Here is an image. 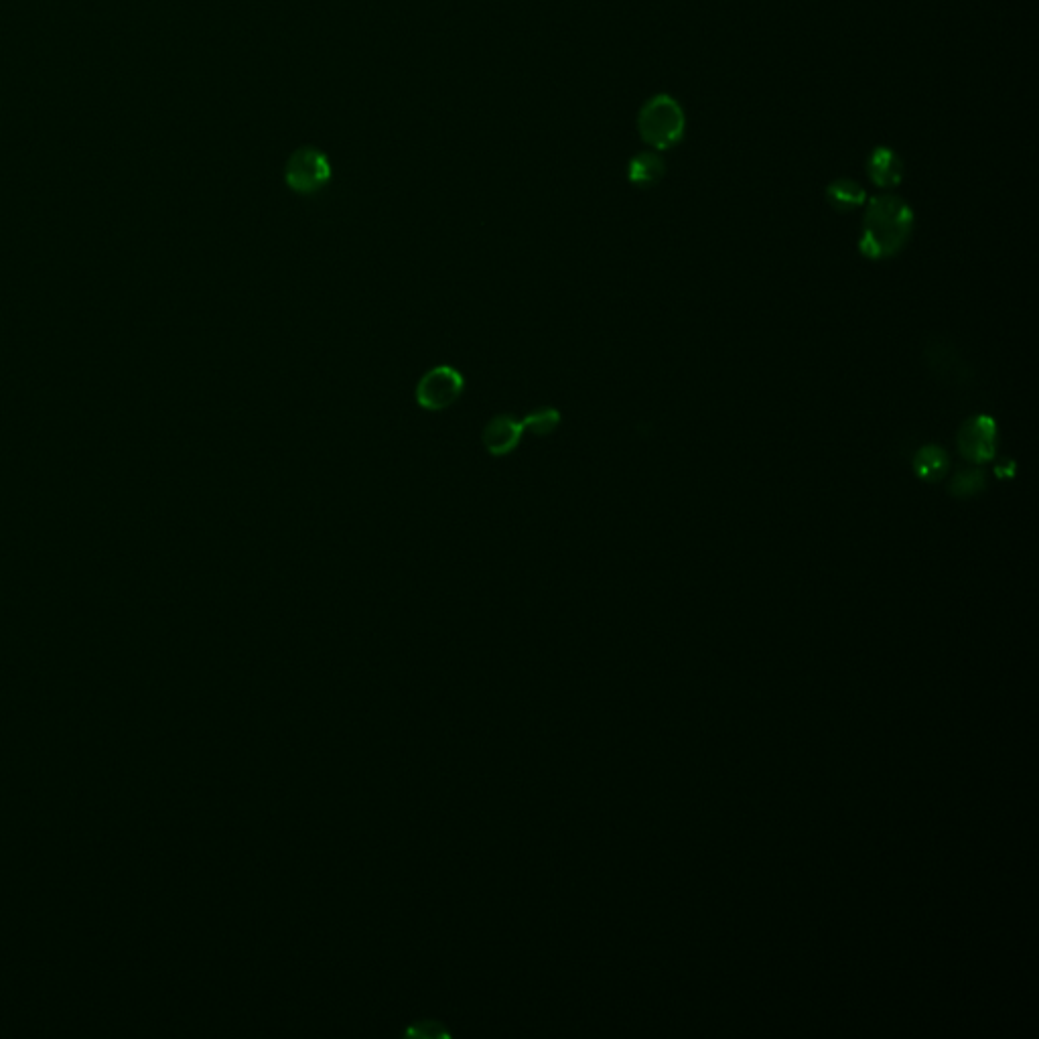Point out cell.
I'll return each instance as SVG.
<instances>
[{"label":"cell","instance_id":"cell-1","mask_svg":"<svg viewBox=\"0 0 1039 1039\" xmlns=\"http://www.w3.org/2000/svg\"><path fill=\"white\" fill-rule=\"evenodd\" d=\"M912 230V207L895 195H879L869 203L865 212L859 250L871 260L893 258L906 248Z\"/></svg>","mask_w":1039,"mask_h":1039},{"label":"cell","instance_id":"cell-2","mask_svg":"<svg viewBox=\"0 0 1039 1039\" xmlns=\"http://www.w3.org/2000/svg\"><path fill=\"white\" fill-rule=\"evenodd\" d=\"M638 128L648 145L670 149L680 141L684 132L682 108L670 96H656L642 108Z\"/></svg>","mask_w":1039,"mask_h":1039},{"label":"cell","instance_id":"cell-3","mask_svg":"<svg viewBox=\"0 0 1039 1039\" xmlns=\"http://www.w3.org/2000/svg\"><path fill=\"white\" fill-rule=\"evenodd\" d=\"M331 177L333 169L329 157L315 147L297 149L285 167V181L289 189L301 195L321 191L331 181Z\"/></svg>","mask_w":1039,"mask_h":1039},{"label":"cell","instance_id":"cell-4","mask_svg":"<svg viewBox=\"0 0 1039 1039\" xmlns=\"http://www.w3.org/2000/svg\"><path fill=\"white\" fill-rule=\"evenodd\" d=\"M956 447L964 461L973 465H985L995 461L999 449L997 423L987 414L966 419L956 435Z\"/></svg>","mask_w":1039,"mask_h":1039},{"label":"cell","instance_id":"cell-5","mask_svg":"<svg viewBox=\"0 0 1039 1039\" xmlns=\"http://www.w3.org/2000/svg\"><path fill=\"white\" fill-rule=\"evenodd\" d=\"M465 390L463 374L453 366H437L429 370L417 384V402L429 412L449 408L459 400Z\"/></svg>","mask_w":1039,"mask_h":1039},{"label":"cell","instance_id":"cell-6","mask_svg":"<svg viewBox=\"0 0 1039 1039\" xmlns=\"http://www.w3.org/2000/svg\"><path fill=\"white\" fill-rule=\"evenodd\" d=\"M924 362L932 376L946 386L962 388L973 382V372L956 350V345L944 337H930L924 345Z\"/></svg>","mask_w":1039,"mask_h":1039},{"label":"cell","instance_id":"cell-7","mask_svg":"<svg viewBox=\"0 0 1039 1039\" xmlns=\"http://www.w3.org/2000/svg\"><path fill=\"white\" fill-rule=\"evenodd\" d=\"M524 433L526 431L522 427V421L512 419L510 414H500V417H494L486 427H483L481 443L488 449L490 455L504 457L520 445Z\"/></svg>","mask_w":1039,"mask_h":1039},{"label":"cell","instance_id":"cell-8","mask_svg":"<svg viewBox=\"0 0 1039 1039\" xmlns=\"http://www.w3.org/2000/svg\"><path fill=\"white\" fill-rule=\"evenodd\" d=\"M914 471L926 483H938L946 479L950 471V455L938 445H924L914 455Z\"/></svg>","mask_w":1039,"mask_h":1039},{"label":"cell","instance_id":"cell-9","mask_svg":"<svg viewBox=\"0 0 1039 1039\" xmlns=\"http://www.w3.org/2000/svg\"><path fill=\"white\" fill-rule=\"evenodd\" d=\"M867 171H869V177H871V181L875 185L887 189V187L899 185V181H902V177H904V163L893 151L877 149L871 155V159H869Z\"/></svg>","mask_w":1039,"mask_h":1039},{"label":"cell","instance_id":"cell-10","mask_svg":"<svg viewBox=\"0 0 1039 1039\" xmlns=\"http://www.w3.org/2000/svg\"><path fill=\"white\" fill-rule=\"evenodd\" d=\"M987 490V471L979 465L960 469L948 483V492L956 500H971Z\"/></svg>","mask_w":1039,"mask_h":1039},{"label":"cell","instance_id":"cell-11","mask_svg":"<svg viewBox=\"0 0 1039 1039\" xmlns=\"http://www.w3.org/2000/svg\"><path fill=\"white\" fill-rule=\"evenodd\" d=\"M826 197L837 212H853L865 203L863 187L851 179H839L833 185H828Z\"/></svg>","mask_w":1039,"mask_h":1039},{"label":"cell","instance_id":"cell-12","mask_svg":"<svg viewBox=\"0 0 1039 1039\" xmlns=\"http://www.w3.org/2000/svg\"><path fill=\"white\" fill-rule=\"evenodd\" d=\"M630 181L638 187H652L664 177V163L654 153H642L630 163Z\"/></svg>","mask_w":1039,"mask_h":1039},{"label":"cell","instance_id":"cell-13","mask_svg":"<svg viewBox=\"0 0 1039 1039\" xmlns=\"http://www.w3.org/2000/svg\"><path fill=\"white\" fill-rule=\"evenodd\" d=\"M559 425H561V412L552 406L536 408L530 414H526V419L522 421L524 431L538 435V437L550 435Z\"/></svg>","mask_w":1039,"mask_h":1039},{"label":"cell","instance_id":"cell-14","mask_svg":"<svg viewBox=\"0 0 1039 1039\" xmlns=\"http://www.w3.org/2000/svg\"><path fill=\"white\" fill-rule=\"evenodd\" d=\"M995 475H997L999 479H1011V477L1015 475V463H1013L1011 459H1009V461L1005 459V461L997 463V465H995Z\"/></svg>","mask_w":1039,"mask_h":1039}]
</instances>
